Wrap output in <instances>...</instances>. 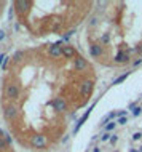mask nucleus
I'll return each mask as SVG.
<instances>
[{
	"label": "nucleus",
	"mask_w": 142,
	"mask_h": 152,
	"mask_svg": "<svg viewBox=\"0 0 142 152\" xmlns=\"http://www.w3.org/2000/svg\"><path fill=\"white\" fill-rule=\"evenodd\" d=\"M14 7L18 8L19 15H24L29 11V8L32 7V2H29V0H18V2L14 3Z\"/></svg>",
	"instance_id": "obj_1"
},
{
	"label": "nucleus",
	"mask_w": 142,
	"mask_h": 152,
	"mask_svg": "<svg viewBox=\"0 0 142 152\" xmlns=\"http://www.w3.org/2000/svg\"><path fill=\"white\" fill-rule=\"evenodd\" d=\"M5 94H7V98H10V99H16L18 94H19V90L14 83H8L7 88H5Z\"/></svg>",
	"instance_id": "obj_2"
},
{
	"label": "nucleus",
	"mask_w": 142,
	"mask_h": 152,
	"mask_svg": "<svg viewBox=\"0 0 142 152\" xmlns=\"http://www.w3.org/2000/svg\"><path fill=\"white\" fill-rule=\"evenodd\" d=\"M30 144L34 146V147H45L46 146V139H45V136H40V134H37V136H32Z\"/></svg>",
	"instance_id": "obj_3"
},
{
	"label": "nucleus",
	"mask_w": 142,
	"mask_h": 152,
	"mask_svg": "<svg viewBox=\"0 0 142 152\" xmlns=\"http://www.w3.org/2000/svg\"><path fill=\"white\" fill-rule=\"evenodd\" d=\"M91 91H93V82L91 80L83 82V85H82V96L83 98H88L91 94Z\"/></svg>",
	"instance_id": "obj_4"
},
{
	"label": "nucleus",
	"mask_w": 142,
	"mask_h": 152,
	"mask_svg": "<svg viewBox=\"0 0 142 152\" xmlns=\"http://www.w3.org/2000/svg\"><path fill=\"white\" fill-rule=\"evenodd\" d=\"M53 106H54V109L58 110V112H64L67 107V104H66V101L62 99V98H56L54 102H53Z\"/></svg>",
	"instance_id": "obj_5"
},
{
	"label": "nucleus",
	"mask_w": 142,
	"mask_h": 152,
	"mask_svg": "<svg viewBox=\"0 0 142 152\" xmlns=\"http://www.w3.org/2000/svg\"><path fill=\"white\" fill-rule=\"evenodd\" d=\"M74 67L77 69V71H83V69H86V67H88L86 59L82 58V56H78V58L75 59V63H74Z\"/></svg>",
	"instance_id": "obj_6"
},
{
	"label": "nucleus",
	"mask_w": 142,
	"mask_h": 152,
	"mask_svg": "<svg viewBox=\"0 0 142 152\" xmlns=\"http://www.w3.org/2000/svg\"><path fill=\"white\" fill-rule=\"evenodd\" d=\"M50 55L54 56V58H58V56L62 55V47H59V43H54L50 47Z\"/></svg>",
	"instance_id": "obj_7"
},
{
	"label": "nucleus",
	"mask_w": 142,
	"mask_h": 152,
	"mask_svg": "<svg viewBox=\"0 0 142 152\" xmlns=\"http://www.w3.org/2000/svg\"><path fill=\"white\" fill-rule=\"evenodd\" d=\"M16 115H18V109H16L14 106H7V109H5V117H7V118H14Z\"/></svg>",
	"instance_id": "obj_8"
},
{
	"label": "nucleus",
	"mask_w": 142,
	"mask_h": 152,
	"mask_svg": "<svg viewBox=\"0 0 142 152\" xmlns=\"http://www.w3.org/2000/svg\"><path fill=\"white\" fill-rule=\"evenodd\" d=\"M91 109H93V107H90V109H88V112L85 114V115H83V117H82V118H80V120H78V123H77V125H75V130H74V133H77V131L80 130V126H82L83 123L88 120V117H90V114H91Z\"/></svg>",
	"instance_id": "obj_9"
},
{
	"label": "nucleus",
	"mask_w": 142,
	"mask_h": 152,
	"mask_svg": "<svg viewBox=\"0 0 142 152\" xmlns=\"http://www.w3.org/2000/svg\"><path fill=\"white\" fill-rule=\"evenodd\" d=\"M128 59H129V56H128V53H125V51H120L118 55L115 56V61H117V63H126Z\"/></svg>",
	"instance_id": "obj_10"
},
{
	"label": "nucleus",
	"mask_w": 142,
	"mask_h": 152,
	"mask_svg": "<svg viewBox=\"0 0 142 152\" xmlns=\"http://www.w3.org/2000/svg\"><path fill=\"white\" fill-rule=\"evenodd\" d=\"M62 55L67 58H72V56H75V50L72 47H62Z\"/></svg>",
	"instance_id": "obj_11"
},
{
	"label": "nucleus",
	"mask_w": 142,
	"mask_h": 152,
	"mask_svg": "<svg viewBox=\"0 0 142 152\" xmlns=\"http://www.w3.org/2000/svg\"><path fill=\"white\" fill-rule=\"evenodd\" d=\"M91 55L93 56H101V55H102V48H101L99 47V45H91Z\"/></svg>",
	"instance_id": "obj_12"
},
{
	"label": "nucleus",
	"mask_w": 142,
	"mask_h": 152,
	"mask_svg": "<svg viewBox=\"0 0 142 152\" xmlns=\"http://www.w3.org/2000/svg\"><path fill=\"white\" fill-rule=\"evenodd\" d=\"M128 75H129V74L126 72V74H123V75H120V77H117V79H115V80H113V85H118V83H121V82H125V80H126V79H128Z\"/></svg>",
	"instance_id": "obj_13"
},
{
	"label": "nucleus",
	"mask_w": 142,
	"mask_h": 152,
	"mask_svg": "<svg viewBox=\"0 0 142 152\" xmlns=\"http://www.w3.org/2000/svg\"><path fill=\"white\" fill-rule=\"evenodd\" d=\"M115 126H117V123H115V122H110V123H107V125H105V130H107V131H112Z\"/></svg>",
	"instance_id": "obj_14"
},
{
	"label": "nucleus",
	"mask_w": 142,
	"mask_h": 152,
	"mask_svg": "<svg viewBox=\"0 0 142 152\" xmlns=\"http://www.w3.org/2000/svg\"><path fill=\"white\" fill-rule=\"evenodd\" d=\"M22 56H24V53H22V51H18V53L14 55V58H13V59L16 61V63H18V61H21V59H22Z\"/></svg>",
	"instance_id": "obj_15"
},
{
	"label": "nucleus",
	"mask_w": 142,
	"mask_h": 152,
	"mask_svg": "<svg viewBox=\"0 0 142 152\" xmlns=\"http://www.w3.org/2000/svg\"><path fill=\"white\" fill-rule=\"evenodd\" d=\"M7 146H8V141L3 138H0V149H7Z\"/></svg>",
	"instance_id": "obj_16"
},
{
	"label": "nucleus",
	"mask_w": 142,
	"mask_h": 152,
	"mask_svg": "<svg viewBox=\"0 0 142 152\" xmlns=\"http://www.w3.org/2000/svg\"><path fill=\"white\" fill-rule=\"evenodd\" d=\"M141 112H142V109H141V107H134V109H133V115H134V117L141 115Z\"/></svg>",
	"instance_id": "obj_17"
},
{
	"label": "nucleus",
	"mask_w": 142,
	"mask_h": 152,
	"mask_svg": "<svg viewBox=\"0 0 142 152\" xmlns=\"http://www.w3.org/2000/svg\"><path fill=\"white\" fill-rule=\"evenodd\" d=\"M141 138H142V133H141V131H137V133L133 134V139H134V141H139Z\"/></svg>",
	"instance_id": "obj_18"
},
{
	"label": "nucleus",
	"mask_w": 142,
	"mask_h": 152,
	"mask_svg": "<svg viewBox=\"0 0 142 152\" xmlns=\"http://www.w3.org/2000/svg\"><path fill=\"white\" fill-rule=\"evenodd\" d=\"M118 123H120V125H125V123H128V117H118Z\"/></svg>",
	"instance_id": "obj_19"
},
{
	"label": "nucleus",
	"mask_w": 142,
	"mask_h": 152,
	"mask_svg": "<svg viewBox=\"0 0 142 152\" xmlns=\"http://www.w3.org/2000/svg\"><path fill=\"white\" fill-rule=\"evenodd\" d=\"M112 136L109 133H105V134H102V136H101V141H109V139H110Z\"/></svg>",
	"instance_id": "obj_20"
},
{
	"label": "nucleus",
	"mask_w": 142,
	"mask_h": 152,
	"mask_svg": "<svg viewBox=\"0 0 142 152\" xmlns=\"http://www.w3.org/2000/svg\"><path fill=\"white\" fill-rule=\"evenodd\" d=\"M102 42H104V43H107V42H109V35H107V34L102 37Z\"/></svg>",
	"instance_id": "obj_21"
},
{
	"label": "nucleus",
	"mask_w": 142,
	"mask_h": 152,
	"mask_svg": "<svg viewBox=\"0 0 142 152\" xmlns=\"http://www.w3.org/2000/svg\"><path fill=\"white\" fill-rule=\"evenodd\" d=\"M117 139H118L117 136H112V138H110V142H112V144H115V142H117Z\"/></svg>",
	"instance_id": "obj_22"
},
{
	"label": "nucleus",
	"mask_w": 142,
	"mask_h": 152,
	"mask_svg": "<svg viewBox=\"0 0 142 152\" xmlns=\"http://www.w3.org/2000/svg\"><path fill=\"white\" fill-rule=\"evenodd\" d=\"M3 39H5V32L0 31V40H3Z\"/></svg>",
	"instance_id": "obj_23"
},
{
	"label": "nucleus",
	"mask_w": 142,
	"mask_h": 152,
	"mask_svg": "<svg viewBox=\"0 0 142 152\" xmlns=\"http://www.w3.org/2000/svg\"><path fill=\"white\" fill-rule=\"evenodd\" d=\"M129 152H141V151H137V149H131Z\"/></svg>",
	"instance_id": "obj_24"
}]
</instances>
